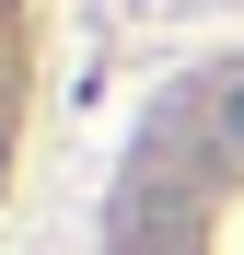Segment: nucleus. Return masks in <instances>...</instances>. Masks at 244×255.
Segmentation results:
<instances>
[{"label": "nucleus", "mask_w": 244, "mask_h": 255, "mask_svg": "<svg viewBox=\"0 0 244 255\" xmlns=\"http://www.w3.org/2000/svg\"><path fill=\"white\" fill-rule=\"evenodd\" d=\"M23 116H35V12L0 0V197H12V162H23Z\"/></svg>", "instance_id": "f03ea898"}, {"label": "nucleus", "mask_w": 244, "mask_h": 255, "mask_svg": "<svg viewBox=\"0 0 244 255\" xmlns=\"http://www.w3.org/2000/svg\"><path fill=\"white\" fill-rule=\"evenodd\" d=\"M116 255H244V70L151 116L116 197Z\"/></svg>", "instance_id": "f257e3e1"}]
</instances>
